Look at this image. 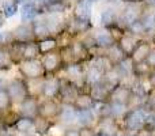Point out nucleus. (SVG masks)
I'll list each match as a JSON object with an SVG mask.
<instances>
[{"label": "nucleus", "mask_w": 155, "mask_h": 136, "mask_svg": "<svg viewBox=\"0 0 155 136\" xmlns=\"http://www.w3.org/2000/svg\"><path fill=\"white\" fill-rule=\"evenodd\" d=\"M147 114H148V112H146V110H143V109H139V108H135V109L129 110L125 114V117H124L127 129H129L131 134H136V132L142 131V129L144 128Z\"/></svg>", "instance_id": "nucleus-1"}, {"label": "nucleus", "mask_w": 155, "mask_h": 136, "mask_svg": "<svg viewBox=\"0 0 155 136\" xmlns=\"http://www.w3.org/2000/svg\"><path fill=\"white\" fill-rule=\"evenodd\" d=\"M21 71L27 79H38L44 74V65H42V63L37 61L35 59L26 60L21 65Z\"/></svg>", "instance_id": "nucleus-2"}, {"label": "nucleus", "mask_w": 155, "mask_h": 136, "mask_svg": "<svg viewBox=\"0 0 155 136\" xmlns=\"http://www.w3.org/2000/svg\"><path fill=\"white\" fill-rule=\"evenodd\" d=\"M113 104H120V105H127L131 101V90L125 86H117L112 90L110 93Z\"/></svg>", "instance_id": "nucleus-3"}, {"label": "nucleus", "mask_w": 155, "mask_h": 136, "mask_svg": "<svg viewBox=\"0 0 155 136\" xmlns=\"http://www.w3.org/2000/svg\"><path fill=\"white\" fill-rule=\"evenodd\" d=\"M8 94L11 98L15 99H26L27 95V88H26V83H23L22 80H14L8 87Z\"/></svg>", "instance_id": "nucleus-4"}, {"label": "nucleus", "mask_w": 155, "mask_h": 136, "mask_svg": "<svg viewBox=\"0 0 155 136\" xmlns=\"http://www.w3.org/2000/svg\"><path fill=\"white\" fill-rule=\"evenodd\" d=\"M91 10H93V2L91 0H80L75 8V15L78 19L88 21L91 15Z\"/></svg>", "instance_id": "nucleus-5"}, {"label": "nucleus", "mask_w": 155, "mask_h": 136, "mask_svg": "<svg viewBox=\"0 0 155 136\" xmlns=\"http://www.w3.org/2000/svg\"><path fill=\"white\" fill-rule=\"evenodd\" d=\"M31 37H33V30H31V27L26 26V25L16 27V30L14 32V38H15L18 42H22V44L30 42Z\"/></svg>", "instance_id": "nucleus-6"}, {"label": "nucleus", "mask_w": 155, "mask_h": 136, "mask_svg": "<svg viewBox=\"0 0 155 136\" xmlns=\"http://www.w3.org/2000/svg\"><path fill=\"white\" fill-rule=\"evenodd\" d=\"M151 53V48H150V44H139L135 49V52L132 53V59L136 63H143L144 60H147V57L150 56Z\"/></svg>", "instance_id": "nucleus-7"}, {"label": "nucleus", "mask_w": 155, "mask_h": 136, "mask_svg": "<svg viewBox=\"0 0 155 136\" xmlns=\"http://www.w3.org/2000/svg\"><path fill=\"white\" fill-rule=\"evenodd\" d=\"M60 61H61L60 55H57V53L46 55V56L44 57V60H42L44 69H46V71H49V72L56 71V69L59 68V65H60Z\"/></svg>", "instance_id": "nucleus-8"}, {"label": "nucleus", "mask_w": 155, "mask_h": 136, "mask_svg": "<svg viewBox=\"0 0 155 136\" xmlns=\"http://www.w3.org/2000/svg\"><path fill=\"white\" fill-rule=\"evenodd\" d=\"M139 45V44L136 42V40H135L134 37H129V35H123L120 40V49L123 51L124 55H132L135 52V49H136V46Z\"/></svg>", "instance_id": "nucleus-9"}, {"label": "nucleus", "mask_w": 155, "mask_h": 136, "mask_svg": "<svg viewBox=\"0 0 155 136\" xmlns=\"http://www.w3.org/2000/svg\"><path fill=\"white\" fill-rule=\"evenodd\" d=\"M59 112H60L59 106H57L53 101L45 102V104L41 105L40 109H38V113H40L44 118H51V117H53V116L59 114Z\"/></svg>", "instance_id": "nucleus-10"}, {"label": "nucleus", "mask_w": 155, "mask_h": 136, "mask_svg": "<svg viewBox=\"0 0 155 136\" xmlns=\"http://www.w3.org/2000/svg\"><path fill=\"white\" fill-rule=\"evenodd\" d=\"M21 112L25 114V117H30V118H31V116H34L35 113H38V106H37L35 99L30 98V97L23 99V102H22V105H21Z\"/></svg>", "instance_id": "nucleus-11"}, {"label": "nucleus", "mask_w": 155, "mask_h": 136, "mask_svg": "<svg viewBox=\"0 0 155 136\" xmlns=\"http://www.w3.org/2000/svg\"><path fill=\"white\" fill-rule=\"evenodd\" d=\"M60 118L64 124H72L78 120V112L70 105H65L61 110H60Z\"/></svg>", "instance_id": "nucleus-12"}, {"label": "nucleus", "mask_w": 155, "mask_h": 136, "mask_svg": "<svg viewBox=\"0 0 155 136\" xmlns=\"http://www.w3.org/2000/svg\"><path fill=\"white\" fill-rule=\"evenodd\" d=\"M95 120V114H94L93 109L88 110H78V123L84 128V127H90Z\"/></svg>", "instance_id": "nucleus-13"}, {"label": "nucleus", "mask_w": 155, "mask_h": 136, "mask_svg": "<svg viewBox=\"0 0 155 136\" xmlns=\"http://www.w3.org/2000/svg\"><path fill=\"white\" fill-rule=\"evenodd\" d=\"M74 105L78 110H88L95 105V101L91 98V95H78Z\"/></svg>", "instance_id": "nucleus-14"}, {"label": "nucleus", "mask_w": 155, "mask_h": 136, "mask_svg": "<svg viewBox=\"0 0 155 136\" xmlns=\"http://www.w3.org/2000/svg\"><path fill=\"white\" fill-rule=\"evenodd\" d=\"M59 91H60V82L57 79H49L48 82L44 83L42 93L45 94L46 97H49V98L54 97L57 93H59Z\"/></svg>", "instance_id": "nucleus-15"}, {"label": "nucleus", "mask_w": 155, "mask_h": 136, "mask_svg": "<svg viewBox=\"0 0 155 136\" xmlns=\"http://www.w3.org/2000/svg\"><path fill=\"white\" fill-rule=\"evenodd\" d=\"M107 94H109L107 87L105 85H101V82H99L97 85H94L93 90H91V98L94 101H104L107 97Z\"/></svg>", "instance_id": "nucleus-16"}, {"label": "nucleus", "mask_w": 155, "mask_h": 136, "mask_svg": "<svg viewBox=\"0 0 155 136\" xmlns=\"http://www.w3.org/2000/svg\"><path fill=\"white\" fill-rule=\"evenodd\" d=\"M101 129H102V134L105 136H113L117 134V127H116L114 120H112L110 117H106L102 120L101 123Z\"/></svg>", "instance_id": "nucleus-17"}, {"label": "nucleus", "mask_w": 155, "mask_h": 136, "mask_svg": "<svg viewBox=\"0 0 155 136\" xmlns=\"http://www.w3.org/2000/svg\"><path fill=\"white\" fill-rule=\"evenodd\" d=\"M95 41H97V45L102 46V48H107V49H109L110 46L114 45V38H113L112 34H110V33H107V32L99 33V34L95 37Z\"/></svg>", "instance_id": "nucleus-18"}, {"label": "nucleus", "mask_w": 155, "mask_h": 136, "mask_svg": "<svg viewBox=\"0 0 155 136\" xmlns=\"http://www.w3.org/2000/svg\"><path fill=\"white\" fill-rule=\"evenodd\" d=\"M60 94H61L63 98H65L67 101H74L75 102L78 94H76V90L71 83H67V85H60Z\"/></svg>", "instance_id": "nucleus-19"}, {"label": "nucleus", "mask_w": 155, "mask_h": 136, "mask_svg": "<svg viewBox=\"0 0 155 136\" xmlns=\"http://www.w3.org/2000/svg\"><path fill=\"white\" fill-rule=\"evenodd\" d=\"M40 53V48L35 44H25L23 45V53H22V57L26 60H34L37 57V55Z\"/></svg>", "instance_id": "nucleus-20"}, {"label": "nucleus", "mask_w": 155, "mask_h": 136, "mask_svg": "<svg viewBox=\"0 0 155 136\" xmlns=\"http://www.w3.org/2000/svg\"><path fill=\"white\" fill-rule=\"evenodd\" d=\"M21 15H22V21L23 22H30L35 18L37 10H35V7L31 3H27V4H23V7H22Z\"/></svg>", "instance_id": "nucleus-21"}, {"label": "nucleus", "mask_w": 155, "mask_h": 136, "mask_svg": "<svg viewBox=\"0 0 155 136\" xmlns=\"http://www.w3.org/2000/svg\"><path fill=\"white\" fill-rule=\"evenodd\" d=\"M107 59L110 60L112 63H121L124 60V53L123 51L120 49V46H110L109 49H107Z\"/></svg>", "instance_id": "nucleus-22"}, {"label": "nucleus", "mask_w": 155, "mask_h": 136, "mask_svg": "<svg viewBox=\"0 0 155 136\" xmlns=\"http://www.w3.org/2000/svg\"><path fill=\"white\" fill-rule=\"evenodd\" d=\"M110 64H112V61H110L107 57H97L93 63V67L95 69H98L102 74V72H109L110 69H112Z\"/></svg>", "instance_id": "nucleus-23"}, {"label": "nucleus", "mask_w": 155, "mask_h": 136, "mask_svg": "<svg viewBox=\"0 0 155 136\" xmlns=\"http://www.w3.org/2000/svg\"><path fill=\"white\" fill-rule=\"evenodd\" d=\"M128 113L125 105H120V104H110V116L114 118H121L125 117V114Z\"/></svg>", "instance_id": "nucleus-24"}, {"label": "nucleus", "mask_w": 155, "mask_h": 136, "mask_svg": "<svg viewBox=\"0 0 155 136\" xmlns=\"http://www.w3.org/2000/svg\"><path fill=\"white\" fill-rule=\"evenodd\" d=\"M34 127V121L30 117H22L15 123V128L21 132H27Z\"/></svg>", "instance_id": "nucleus-25"}, {"label": "nucleus", "mask_w": 155, "mask_h": 136, "mask_svg": "<svg viewBox=\"0 0 155 136\" xmlns=\"http://www.w3.org/2000/svg\"><path fill=\"white\" fill-rule=\"evenodd\" d=\"M57 42L53 38H44L40 44H38V48H40V53H49L56 48Z\"/></svg>", "instance_id": "nucleus-26"}, {"label": "nucleus", "mask_w": 155, "mask_h": 136, "mask_svg": "<svg viewBox=\"0 0 155 136\" xmlns=\"http://www.w3.org/2000/svg\"><path fill=\"white\" fill-rule=\"evenodd\" d=\"M67 74L74 82H78L79 79H82L83 74H82V68L78 64H70L67 68Z\"/></svg>", "instance_id": "nucleus-27"}, {"label": "nucleus", "mask_w": 155, "mask_h": 136, "mask_svg": "<svg viewBox=\"0 0 155 136\" xmlns=\"http://www.w3.org/2000/svg\"><path fill=\"white\" fill-rule=\"evenodd\" d=\"M114 21H116V14H114V11H113V10L107 8V10L102 11V14H101V23L104 25V26H110V25H112Z\"/></svg>", "instance_id": "nucleus-28"}, {"label": "nucleus", "mask_w": 155, "mask_h": 136, "mask_svg": "<svg viewBox=\"0 0 155 136\" xmlns=\"http://www.w3.org/2000/svg\"><path fill=\"white\" fill-rule=\"evenodd\" d=\"M33 33H34L35 37L42 38V37H48V34L51 33V30H49L48 25H46L45 22H38V23L34 26Z\"/></svg>", "instance_id": "nucleus-29"}, {"label": "nucleus", "mask_w": 155, "mask_h": 136, "mask_svg": "<svg viewBox=\"0 0 155 136\" xmlns=\"http://www.w3.org/2000/svg\"><path fill=\"white\" fill-rule=\"evenodd\" d=\"M101 72L98 71V69H95L94 67H91L90 69H88L87 75H86V80H87L88 83H91V85H97V83L101 82Z\"/></svg>", "instance_id": "nucleus-30"}, {"label": "nucleus", "mask_w": 155, "mask_h": 136, "mask_svg": "<svg viewBox=\"0 0 155 136\" xmlns=\"http://www.w3.org/2000/svg\"><path fill=\"white\" fill-rule=\"evenodd\" d=\"M123 19H124V22H125L128 26H131L134 22L137 21V12L135 10H132V8H128V10L124 12Z\"/></svg>", "instance_id": "nucleus-31"}, {"label": "nucleus", "mask_w": 155, "mask_h": 136, "mask_svg": "<svg viewBox=\"0 0 155 136\" xmlns=\"http://www.w3.org/2000/svg\"><path fill=\"white\" fill-rule=\"evenodd\" d=\"M11 105V97L7 90L0 91V110H5Z\"/></svg>", "instance_id": "nucleus-32"}, {"label": "nucleus", "mask_w": 155, "mask_h": 136, "mask_svg": "<svg viewBox=\"0 0 155 136\" xmlns=\"http://www.w3.org/2000/svg\"><path fill=\"white\" fill-rule=\"evenodd\" d=\"M34 128L37 132H40V134H45L46 131H48L49 128V124H48V120L46 118H38L37 121L34 123Z\"/></svg>", "instance_id": "nucleus-33"}, {"label": "nucleus", "mask_w": 155, "mask_h": 136, "mask_svg": "<svg viewBox=\"0 0 155 136\" xmlns=\"http://www.w3.org/2000/svg\"><path fill=\"white\" fill-rule=\"evenodd\" d=\"M88 27V21H83V19H75V22L72 23V29L74 32L79 33V32H83Z\"/></svg>", "instance_id": "nucleus-34"}, {"label": "nucleus", "mask_w": 155, "mask_h": 136, "mask_svg": "<svg viewBox=\"0 0 155 136\" xmlns=\"http://www.w3.org/2000/svg\"><path fill=\"white\" fill-rule=\"evenodd\" d=\"M16 11H18V5L15 4V3H11V4H7L4 7V16H7V18H11V16H14L16 14Z\"/></svg>", "instance_id": "nucleus-35"}, {"label": "nucleus", "mask_w": 155, "mask_h": 136, "mask_svg": "<svg viewBox=\"0 0 155 136\" xmlns=\"http://www.w3.org/2000/svg\"><path fill=\"white\" fill-rule=\"evenodd\" d=\"M143 26L146 30H151L155 27V15H147L144 19L142 21Z\"/></svg>", "instance_id": "nucleus-36"}, {"label": "nucleus", "mask_w": 155, "mask_h": 136, "mask_svg": "<svg viewBox=\"0 0 155 136\" xmlns=\"http://www.w3.org/2000/svg\"><path fill=\"white\" fill-rule=\"evenodd\" d=\"M135 72H136L139 76H142V75H147L148 72H150V65L144 64V63H137L136 67H135Z\"/></svg>", "instance_id": "nucleus-37"}, {"label": "nucleus", "mask_w": 155, "mask_h": 136, "mask_svg": "<svg viewBox=\"0 0 155 136\" xmlns=\"http://www.w3.org/2000/svg\"><path fill=\"white\" fill-rule=\"evenodd\" d=\"M129 29H131L132 32H135V33H144V32H146V29H144V26H143L142 21L134 22V23L129 26Z\"/></svg>", "instance_id": "nucleus-38"}, {"label": "nucleus", "mask_w": 155, "mask_h": 136, "mask_svg": "<svg viewBox=\"0 0 155 136\" xmlns=\"http://www.w3.org/2000/svg\"><path fill=\"white\" fill-rule=\"evenodd\" d=\"M120 69L124 71L125 74H128V71H132V69H134V67H132V61L128 59H124L123 61L120 63Z\"/></svg>", "instance_id": "nucleus-39"}, {"label": "nucleus", "mask_w": 155, "mask_h": 136, "mask_svg": "<svg viewBox=\"0 0 155 136\" xmlns=\"http://www.w3.org/2000/svg\"><path fill=\"white\" fill-rule=\"evenodd\" d=\"M147 108L150 109V112L155 113V90L151 91L150 95H148V98H147Z\"/></svg>", "instance_id": "nucleus-40"}, {"label": "nucleus", "mask_w": 155, "mask_h": 136, "mask_svg": "<svg viewBox=\"0 0 155 136\" xmlns=\"http://www.w3.org/2000/svg\"><path fill=\"white\" fill-rule=\"evenodd\" d=\"M10 63H11V60H10V55L0 52V68L8 67V65H10Z\"/></svg>", "instance_id": "nucleus-41"}, {"label": "nucleus", "mask_w": 155, "mask_h": 136, "mask_svg": "<svg viewBox=\"0 0 155 136\" xmlns=\"http://www.w3.org/2000/svg\"><path fill=\"white\" fill-rule=\"evenodd\" d=\"M48 10L52 11V12H61V11L64 10V5H63L60 2H56V3H52V4H49Z\"/></svg>", "instance_id": "nucleus-42"}, {"label": "nucleus", "mask_w": 155, "mask_h": 136, "mask_svg": "<svg viewBox=\"0 0 155 136\" xmlns=\"http://www.w3.org/2000/svg\"><path fill=\"white\" fill-rule=\"evenodd\" d=\"M79 136H95V132L91 128H88V127H84V128H82L79 131Z\"/></svg>", "instance_id": "nucleus-43"}, {"label": "nucleus", "mask_w": 155, "mask_h": 136, "mask_svg": "<svg viewBox=\"0 0 155 136\" xmlns=\"http://www.w3.org/2000/svg\"><path fill=\"white\" fill-rule=\"evenodd\" d=\"M147 61H148V65H155V51L150 53V56L147 57Z\"/></svg>", "instance_id": "nucleus-44"}, {"label": "nucleus", "mask_w": 155, "mask_h": 136, "mask_svg": "<svg viewBox=\"0 0 155 136\" xmlns=\"http://www.w3.org/2000/svg\"><path fill=\"white\" fill-rule=\"evenodd\" d=\"M64 136H79V131H76V129H70V131L65 132Z\"/></svg>", "instance_id": "nucleus-45"}, {"label": "nucleus", "mask_w": 155, "mask_h": 136, "mask_svg": "<svg viewBox=\"0 0 155 136\" xmlns=\"http://www.w3.org/2000/svg\"><path fill=\"white\" fill-rule=\"evenodd\" d=\"M14 3H15V4H18V3H23V4H27V3H29V0H14Z\"/></svg>", "instance_id": "nucleus-46"}, {"label": "nucleus", "mask_w": 155, "mask_h": 136, "mask_svg": "<svg viewBox=\"0 0 155 136\" xmlns=\"http://www.w3.org/2000/svg\"><path fill=\"white\" fill-rule=\"evenodd\" d=\"M124 2H127V3H137V2H140V0H124Z\"/></svg>", "instance_id": "nucleus-47"}, {"label": "nucleus", "mask_w": 155, "mask_h": 136, "mask_svg": "<svg viewBox=\"0 0 155 136\" xmlns=\"http://www.w3.org/2000/svg\"><path fill=\"white\" fill-rule=\"evenodd\" d=\"M147 3L151 5H155V0H147Z\"/></svg>", "instance_id": "nucleus-48"}, {"label": "nucleus", "mask_w": 155, "mask_h": 136, "mask_svg": "<svg viewBox=\"0 0 155 136\" xmlns=\"http://www.w3.org/2000/svg\"><path fill=\"white\" fill-rule=\"evenodd\" d=\"M113 136H125V134H123V132H117V134L113 135Z\"/></svg>", "instance_id": "nucleus-49"}, {"label": "nucleus", "mask_w": 155, "mask_h": 136, "mask_svg": "<svg viewBox=\"0 0 155 136\" xmlns=\"http://www.w3.org/2000/svg\"><path fill=\"white\" fill-rule=\"evenodd\" d=\"M3 41H4V35L0 33V42H3Z\"/></svg>", "instance_id": "nucleus-50"}, {"label": "nucleus", "mask_w": 155, "mask_h": 136, "mask_svg": "<svg viewBox=\"0 0 155 136\" xmlns=\"http://www.w3.org/2000/svg\"><path fill=\"white\" fill-rule=\"evenodd\" d=\"M125 136H139V135H137V134H127Z\"/></svg>", "instance_id": "nucleus-51"}, {"label": "nucleus", "mask_w": 155, "mask_h": 136, "mask_svg": "<svg viewBox=\"0 0 155 136\" xmlns=\"http://www.w3.org/2000/svg\"><path fill=\"white\" fill-rule=\"evenodd\" d=\"M3 90V82H2V79H0V91Z\"/></svg>", "instance_id": "nucleus-52"}, {"label": "nucleus", "mask_w": 155, "mask_h": 136, "mask_svg": "<svg viewBox=\"0 0 155 136\" xmlns=\"http://www.w3.org/2000/svg\"><path fill=\"white\" fill-rule=\"evenodd\" d=\"M146 136H155V135H154V134H151V132H150V134H147Z\"/></svg>", "instance_id": "nucleus-53"}, {"label": "nucleus", "mask_w": 155, "mask_h": 136, "mask_svg": "<svg viewBox=\"0 0 155 136\" xmlns=\"http://www.w3.org/2000/svg\"><path fill=\"white\" fill-rule=\"evenodd\" d=\"M91 2H97V0H91Z\"/></svg>", "instance_id": "nucleus-54"}]
</instances>
